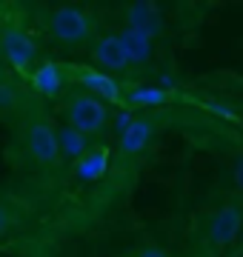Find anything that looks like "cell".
<instances>
[{
	"label": "cell",
	"instance_id": "3",
	"mask_svg": "<svg viewBox=\"0 0 243 257\" xmlns=\"http://www.w3.org/2000/svg\"><path fill=\"white\" fill-rule=\"evenodd\" d=\"M26 152L40 166H57L60 163V146H57V128L43 114L29 117L26 123Z\"/></svg>",
	"mask_w": 243,
	"mask_h": 257
},
{
	"label": "cell",
	"instance_id": "7",
	"mask_svg": "<svg viewBox=\"0 0 243 257\" xmlns=\"http://www.w3.org/2000/svg\"><path fill=\"white\" fill-rule=\"evenodd\" d=\"M92 57H94V63L100 66V72H106V74H120L132 66L129 52H126V46H123V40H120V32L117 35L109 32V35L97 37L94 49H92Z\"/></svg>",
	"mask_w": 243,
	"mask_h": 257
},
{
	"label": "cell",
	"instance_id": "11",
	"mask_svg": "<svg viewBox=\"0 0 243 257\" xmlns=\"http://www.w3.org/2000/svg\"><path fill=\"white\" fill-rule=\"evenodd\" d=\"M29 83L43 97H57L60 89H63V72H60L57 63H38L29 74Z\"/></svg>",
	"mask_w": 243,
	"mask_h": 257
},
{
	"label": "cell",
	"instance_id": "15",
	"mask_svg": "<svg viewBox=\"0 0 243 257\" xmlns=\"http://www.w3.org/2000/svg\"><path fill=\"white\" fill-rule=\"evenodd\" d=\"M20 106V89L15 83L3 80L0 83V114H9Z\"/></svg>",
	"mask_w": 243,
	"mask_h": 257
},
{
	"label": "cell",
	"instance_id": "16",
	"mask_svg": "<svg viewBox=\"0 0 243 257\" xmlns=\"http://www.w3.org/2000/svg\"><path fill=\"white\" fill-rule=\"evenodd\" d=\"M132 257H172L166 251V248H160V246H143V248H138Z\"/></svg>",
	"mask_w": 243,
	"mask_h": 257
},
{
	"label": "cell",
	"instance_id": "1",
	"mask_svg": "<svg viewBox=\"0 0 243 257\" xmlns=\"http://www.w3.org/2000/svg\"><path fill=\"white\" fill-rule=\"evenodd\" d=\"M94 32V18L77 6H57L49 15V35L63 46H80Z\"/></svg>",
	"mask_w": 243,
	"mask_h": 257
},
{
	"label": "cell",
	"instance_id": "8",
	"mask_svg": "<svg viewBox=\"0 0 243 257\" xmlns=\"http://www.w3.org/2000/svg\"><path fill=\"white\" fill-rule=\"evenodd\" d=\"M109 160H112V149L94 146L75 163V175L80 177V180H86V183H97V180H103V175L109 172Z\"/></svg>",
	"mask_w": 243,
	"mask_h": 257
},
{
	"label": "cell",
	"instance_id": "6",
	"mask_svg": "<svg viewBox=\"0 0 243 257\" xmlns=\"http://www.w3.org/2000/svg\"><path fill=\"white\" fill-rule=\"evenodd\" d=\"M75 80L86 89V94L126 109V94H123L120 83H114L112 74L100 72V69H92V66H80V69H75Z\"/></svg>",
	"mask_w": 243,
	"mask_h": 257
},
{
	"label": "cell",
	"instance_id": "17",
	"mask_svg": "<svg viewBox=\"0 0 243 257\" xmlns=\"http://www.w3.org/2000/svg\"><path fill=\"white\" fill-rule=\"evenodd\" d=\"M232 175H234V186H237V192L243 194V155L234 160V172H232Z\"/></svg>",
	"mask_w": 243,
	"mask_h": 257
},
{
	"label": "cell",
	"instance_id": "14",
	"mask_svg": "<svg viewBox=\"0 0 243 257\" xmlns=\"http://www.w3.org/2000/svg\"><path fill=\"white\" fill-rule=\"evenodd\" d=\"M57 146H60V157H69V160L77 163L89 152V138L80 135L72 126H63V128H57Z\"/></svg>",
	"mask_w": 243,
	"mask_h": 257
},
{
	"label": "cell",
	"instance_id": "19",
	"mask_svg": "<svg viewBox=\"0 0 243 257\" xmlns=\"http://www.w3.org/2000/svg\"><path fill=\"white\" fill-rule=\"evenodd\" d=\"M240 254H243V237H240Z\"/></svg>",
	"mask_w": 243,
	"mask_h": 257
},
{
	"label": "cell",
	"instance_id": "18",
	"mask_svg": "<svg viewBox=\"0 0 243 257\" xmlns=\"http://www.w3.org/2000/svg\"><path fill=\"white\" fill-rule=\"evenodd\" d=\"M6 226H9V214H6V211L0 209V234L6 231Z\"/></svg>",
	"mask_w": 243,
	"mask_h": 257
},
{
	"label": "cell",
	"instance_id": "12",
	"mask_svg": "<svg viewBox=\"0 0 243 257\" xmlns=\"http://www.w3.org/2000/svg\"><path fill=\"white\" fill-rule=\"evenodd\" d=\"M120 40H123V46H126V52H129L132 66L146 63V60H149L152 43H155V35H152V32H146V29H135V26H126V29L120 32Z\"/></svg>",
	"mask_w": 243,
	"mask_h": 257
},
{
	"label": "cell",
	"instance_id": "10",
	"mask_svg": "<svg viewBox=\"0 0 243 257\" xmlns=\"http://www.w3.org/2000/svg\"><path fill=\"white\" fill-rule=\"evenodd\" d=\"M126 26H135V29H146L152 35L158 37L163 32V20H160V12L155 3L149 0H138V3H129L126 6Z\"/></svg>",
	"mask_w": 243,
	"mask_h": 257
},
{
	"label": "cell",
	"instance_id": "5",
	"mask_svg": "<svg viewBox=\"0 0 243 257\" xmlns=\"http://www.w3.org/2000/svg\"><path fill=\"white\" fill-rule=\"evenodd\" d=\"M240 229H243V209L237 203H223V206L212 214V220H209L206 243H209V248L220 251V248L232 246L234 240H237Z\"/></svg>",
	"mask_w": 243,
	"mask_h": 257
},
{
	"label": "cell",
	"instance_id": "20",
	"mask_svg": "<svg viewBox=\"0 0 243 257\" xmlns=\"http://www.w3.org/2000/svg\"><path fill=\"white\" fill-rule=\"evenodd\" d=\"M3 80H6V77H3V72H0V83H3Z\"/></svg>",
	"mask_w": 243,
	"mask_h": 257
},
{
	"label": "cell",
	"instance_id": "9",
	"mask_svg": "<svg viewBox=\"0 0 243 257\" xmlns=\"http://www.w3.org/2000/svg\"><path fill=\"white\" fill-rule=\"evenodd\" d=\"M152 135H155V120L135 117L132 126L120 135V155L132 157V155H138V152H143V149L149 146Z\"/></svg>",
	"mask_w": 243,
	"mask_h": 257
},
{
	"label": "cell",
	"instance_id": "2",
	"mask_svg": "<svg viewBox=\"0 0 243 257\" xmlns=\"http://www.w3.org/2000/svg\"><path fill=\"white\" fill-rule=\"evenodd\" d=\"M63 106H66V120H69V126L77 128L86 138H89V135H100L103 128H106V123H109V109H106V103L92 97V94H86V92L72 94Z\"/></svg>",
	"mask_w": 243,
	"mask_h": 257
},
{
	"label": "cell",
	"instance_id": "4",
	"mask_svg": "<svg viewBox=\"0 0 243 257\" xmlns=\"http://www.w3.org/2000/svg\"><path fill=\"white\" fill-rule=\"evenodd\" d=\"M0 52H3V57H6L18 72L35 69L38 46H35V40H32L18 23H3V26H0Z\"/></svg>",
	"mask_w": 243,
	"mask_h": 257
},
{
	"label": "cell",
	"instance_id": "13",
	"mask_svg": "<svg viewBox=\"0 0 243 257\" xmlns=\"http://www.w3.org/2000/svg\"><path fill=\"white\" fill-rule=\"evenodd\" d=\"M175 100V94L163 89V86H138L126 94V109L138 106V109H155V106H169Z\"/></svg>",
	"mask_w": 243,
	"mask_h": 257
}]
</instances>
